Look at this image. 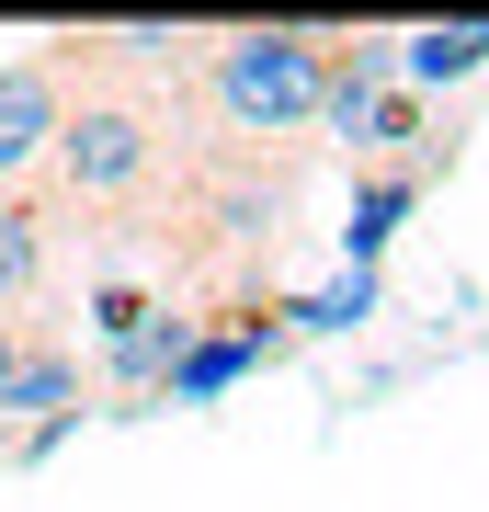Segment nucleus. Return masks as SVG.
<instances>
[{
	"mask_svg": "<svg viewBox=\"0 0 489 512\" xmlns=\"http://www.w3.org/2000/svg\"><path fill=\"white\" fill-rule=\"evenodd\" d=\"M330 57H342V35H319V23L205 35V103H217L228 137H296V126H319V103H330Z\"/></svg>",
	"mask_w": 489,
	"mask_h": 512,
	"instance_id": "1",
	"label": "nucleus"
},
{
	"mask_svg": "<svg viewBox=\"0 0 489 512\" xmlns=\"http://www.w3.org/2000/svg\"><path fill=\"white\" fill-rule=\"evenodd\" d=\"M57 114H69V69L35 46V57H12L0 69V194H23L46 171V148H57Z\"/></svg>",
	"mask_w": 489,
	"mask_h": 512,
	"instance_id": "2",
	"label": "nucleus"
},
{
	"mask_svg": "<svg viewBox=\"0 0 489 512\" xmlns=\"http://www.w3.org/2000/svg\"><path fill=\"white\" fill-rule=\"evenodd\" d=\"M69 421H80V353H57V342L23 330V365L0 376V433H12V456H46Z\"/></svg>",
	"mask_w": 489,
	"mask_h": 512,
	"instance_id": "3",
	"label": "nucleus"
},
{
	"mask_svg": "<svg viewBox=\"0 0 489 512\" xmlns=\"http://www.w3.org/2000/svg\"><path fill=\"white\" fill-rule=\"evenodd\" d=\"M433 171H444V148H421V160H376V171L353 183V217H342V262H353V274H376V251L399 239V217L421 205Z\"/></svg>",
	"mask_w": 489,
	"mask_h": 512,
	"instance_id": "4",
	"label": "nucleus"
},
{
	"mask_svg": "<svg viewBox=\"0 0 489 512\" xmlns=\"http://www.w3.org/2000/svg\"><path fill=\"white\" fill-rule=\"evenodd\" d=\"M387 69H399V92L478 80V69H489V12H455V23H421V35H387Z\"/></svg>",
	"mask_w": 489,
	"mask_h": 512,
	"instance_id": "5",
	"label": "nucleus"
},
{
	"mask_svg": "<svg viewBox=\"0 0 489 512\" xmlns=\"http://www.w3.org/2000/svg\"><path fill=\"white\" fill-rule=\"evenodd\" d=\"M296 308V342H308V330H353L364 308H376V274H342V285H319V296H285Z\"/></svg>",
	"mask_w": 489,
	"mask_h": 512,
	"instance_id": "6",
	"label": "nucleus"
},
{
	"mask_svg": "<svg viewBox=\"0 0 489 512\" xmlns=\"http://www.w3.org/2000/svg\"><path fill=\"white\" fill-rule=\"evenodd\" d=\"M23 365V319H0V376H12Z\"/></svg>",
	"mask_w": 489,
	"mask_h": 512,
	"instance_id": "7",
	"label": "nucleus"
}]
</instances>
